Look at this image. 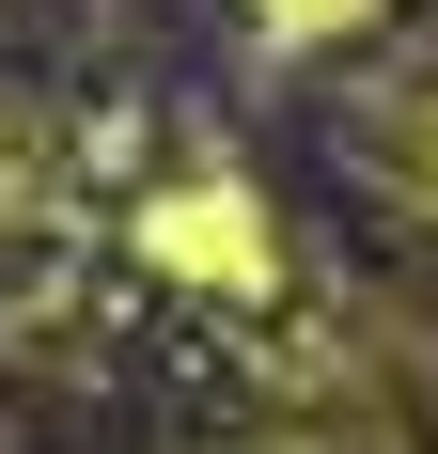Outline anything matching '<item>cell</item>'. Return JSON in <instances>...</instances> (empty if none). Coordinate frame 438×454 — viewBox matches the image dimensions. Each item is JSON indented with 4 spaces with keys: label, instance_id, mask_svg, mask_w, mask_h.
<instances>
[{
    "label": "cell",
    "instance_id": "1",
    "mask_svg": "<svg viewBox=\"0 0 438 454\" xmlns=\"http://www.w3.org/2000/svg\"><path fill=\"white\" fill-rule=\"evenodd\" d=\"M141 251H157L173 282H204V298H266V282H282V235H266V204L235 173L157 188V204H141Z\"/></svg>",
    "mask_w": 438,
    "mask_h": 454
},
{
    "label": "cell",
    "instance_id": "2",
    "mask_svg": "<svg viewBox=\"0 0 438 454\" xmlns=\"http://www.w3.org/2000/svg\"><path fill=\"white\" fill-rule=\"evenodd\" d=\"M360 157H376V188H392V204H423V220H438V79L376 94V110H360Z\"/></svg>",
    "mask_w": 438,
    "mask_h": 454
},
{
    "label": "cell",
    "instance_id": "3",
    "mask_svg": "<svg viewBox=\"0 0 438 454\" xmlns=\"http://www.w3.org/2000/svg\"><path fill=\"white\" fill-rule=\"evenodd\" d=\"M251 16H266L282 47H345V32H376L392 0H251Z\"/></svg>",
    "mask_w": 438,
    "mask_h": 454
}]
</instances>
